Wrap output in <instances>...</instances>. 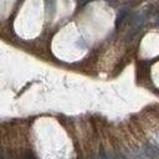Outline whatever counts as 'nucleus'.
Returning a JSON list of instances; mask_svg holds the SVG:
<instances>
[{
    "mask_svg": "<svg viewBox=\"0 0 159 159\" xmlns=\"http://www.w3.org/2000/svg\"><path fill=\"white\" fill-rule=\"evenodd\" d=\"M101 158H102V159H108V158L106 157V154H103V153H102V155H101Z\"/></svg>",
    "mask_w": 159,
    "mask_h": 159,
    "instance_id": "1",
    "label": "nucleus"
}]
</instances>
